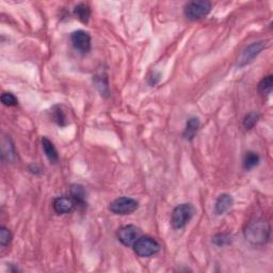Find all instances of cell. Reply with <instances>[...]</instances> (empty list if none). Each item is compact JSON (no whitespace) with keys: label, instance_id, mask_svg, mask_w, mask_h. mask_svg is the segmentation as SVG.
I'll return each instance as SVG.
<instances>
[{"label":"cell","instance_id":"obj_18","mask_svg":"<svg viewBox=\"0 0 273 273\" xmlns=\"http://www.w3.org/2000/svg\"><path fill=\"white\" fill-rule=\"evenodd\" d=\"M259 117H260L259 113H257V112H255V111L250 112V113L245 115L243 119V126L245 129L251 130L252 128H254V126L258 123Z\"/></svg>","mask_w":273,"mask_h":273},{"label":"cell","instance_id":"obj_14","mask_svg":"<svg viewBox=\"0 0 273 273\" xmlns=\"http://www.w3.org/2000/svg\"><path fill=\"white\" fill-rule=\"evenodd\" d=\"M42 147L44 149V153L46 155L47 159L49 160V162L57 163L59 160V155L55 145H53V143L49 140V139H47L45 137L42 138Z\"/></svg>","mask_w":273,"mask_h":273},{"label":"cell","instance_id":"obj_13","mask_svg":"<svg viewBox=\"0 0 273 273\" xmlns=\"http://www.w3.org/2000/svg\"><path fill=\"white\" fill-rule=\"evenodd\" d=\"M200 126H201V123L197 117H194V116L190 117V119L186 123V128L183 133V136L186 140L191 141L192 139L195 137L197 131H199Z\"/></svg>","mask_w":273,"mask_h":273},{"label":"cell","instance_id":"obj_12","mask_svg":"<svg viewBox=\"0 0 273 273\" xmlns=\"http://www.w3.org/2000/svg\"><path fill=\"white\" fill-rule=\"evenodd\" d=\"M1 155L4 160H7L9 162H13L16 159V152L14 144L11 140V138H2L1 141Z\"/></svg>","mask_w":273,"mask_h":273},{"label":"cell","instance_id":"obj_3","mask_svg":"<svg viewBox=\"0 0 273 273\" xmlns=\"http://www.w3.org/2000/svg\"><path fill=\"white\" fill-rule=\"evenodd\" d=\"M211 7V2L206 0H194L185 5V15L190 20H200L209 14Z\"/></svg>","mask_w":273,"mask_h":273},{"label":"cell","instance_id":"obj_23","mask_svg":"<svg viewBox=\"0 0 273 273\" xmlns=\"http://www.w3.org/2000/svg\"><path fill=\"white\" fill-rule=\"evenodd\" d=\"M53 119L58 123V125L60 126H65L66 124L64 122H65V114H64V112L61 110L60 107H56L55 108V115H53Z\"/></svg>","mask_w":273,"mask_h":273},{"label":"cell","instance_id":"obj_21","mask_svg":"<svg viewBox=\"0 0 273 273\" xmlns=\"http://www.w3.org/2000/svg\"><path fill=\"white\" fill-rule=\"evenodd\" d=\"M11 241H12V233H11L10 229L4 226L0 227V244L2 247H5Z\"/></svg>","mask_w":273,"mask_h":273},{"label":"cell","instance_id":"obj_2","mask_svg":"<svg viewBox=\"0 0 273 273\" xmlns=\"http://www.w3.org/2000/svg\"><path fill=\"white\" fill-rule=\"evenodd\" d=\"M194 212V207L189 204V203L179 204L173 209L172 218H171V224H172V226L175 229L183 228L190 222Z\"/></svg>","mask_w":273,"mask_h":273},{"label":"cell","instance_id":"obj_4","mask_svg":"<svg viewBox=\"0 0 273 273\" xmlns=\"http://www.w3.org/2000/svg\"><path fill=\"white\" fill-rule=\"evenodd\" d=\"M132 247L135 253L142 258L152 257L160 251V244L154 238L148 236H141Z\"/></svg>","mask_w":273,"mask_h":273},{"label":"cell","instance_id":"obj_1","mask_svg":"<svg viewBox=\"0 0 273 273\" xmlns=\"http://www.w3.org/2000/svg\"><path fill=\"white\" fill-rule=\"evenodd\" d=\"M271 227L268 222L256 220L251 222L244 229V237L250 243L254 245H263L269 241Z\"/></svg>","mask_w":273,"mask_h":273},{"label":"cell","instance_id":"obj_17","mask_svg":"<svg viewBox=\"0 0 273 273\" xmlns=\"http://www.w3.org/2000/svg\"><path fill=\"white\" fill-rule=\"evenodd\" d=\"M273 87V76L272 75H268V76L264 77L260 80L258 83V91L261 95L267 96L271 93Z\"/></svg>","mask_w":273,"mask_h":273},{"label":"cell","instance_id":"obj_15","mask_svg":"<svg viewBox=\"0 0 273 273\" xmlns=\"http://www.w3.org/2000/svg\"><path fill=\"white\" fill-rule=\"evenodd\" d=\"M74 15L76 16V18H78L81 23L87 24L91 16L90 7L85 3L77 4L76 7L74 8Z\"/></svg>","mask_w":273,"mask_h":273},{"label":"cell","instance_id":"obj_7","mask_svg":"<svg viewBox=\"0 0 273 273\" xmlns=\"http://www.w3.org/2000/svg\"><path fill=\"white\" fill-rule=\"evenodd\" d=\"M265 48V42H254L252 44H250L245 49L242 51L241 56L238 59V66L239 67H244L249 65L250 63L254 61V59L257 57L259 53L263 51Z\"/></svg>","mask_w":273,"mask_h":273},{"label":"cell","instance_id":"obj_16","mask_svg":"<svg viewBox=\"0 0 273 273\" xmlns=\"http://www.w3.org/2000/svg\"><path fill=\"white\" fill-rule=\"evenodd\" d=\"M260 162V157L255 152H247L243 158V169L245 171H250L257 167Z\"/></svg>","mask_w":273,"mask_h":273},{"label":"cell","instance_id":"obj_6","mask_svg":"<svg viewBox=\"0 0 273 273\" xmlns=\"http://www.w3.org/2000/svg\"><path fill=\"white\" fill-rule=\"evenodd\" d=\"M116 237L125 247H132L137 240L141 237V229L136 225H125L117 231Z\"/></svg>","mask_w":273,"mask_h":273},{"label":"cell","instance_id":"obj_20","mask_svg":"<svg viewBox=\"0 0 273 273\" xmlns=\"http://www.w3.org/2000/svg\"><path fill=\"white\" fill-rule=\"evenodd\" d=\"M106 77L103 76H95L94 80H95V84L97 89L99 90V92L101 93V95L104 96H108L109 95V88H108V83H107V80H105Z\"/></svg>","mask_w":273,"mask_h":273},{"label":"cell","instance_id":"obj_5","mask_svg":"<svg viewBox=\"0 0 273 273\" xmlns=\"http://www.w3.org/2000/svg\"><path fill=\"white\" fill-rule=\"evenodd\" d=\"M139 208V203L132 197L123 196L114 200L110 204L109 209L114 215H130L133 211H136Z\"/></svg>","mask_w":273,"mask_h":273},{"label":"cell","instance_id":"obj_8","mask_svg":"<svg viewBox=\"0 0 273 273\" xmlns=\"http://www.w3.org/2000/svg\"><path fill=\"white\" fill-rule=\"evenodd\" d=\"M71 41L75 49L79 52L88 53L91 50V35L87 31H74L71 34Z\"/></svg>","mask_w":273,"mask_h":273},{"label":"cell","instance_id":"obj_22","mask_svg":"<svg viewBox=\"0 0 273 273\" xmlns=\"http://www.w3.org/2000/svg\"><path fill=\"white\" fill-rule=\"evenodd\" d=\"M1 101L4 106L8 107H14L18 105V100L17 98L15 97L14 94L9 93V92H4L1 95Z\"/></svg>","mask_w":273,"mask_h":273},{"label":"cell","instance_id":"obj_10","mask_svg":"<svg viewBox=\"0 0 273 273\" xmlns=\"http://www.w3.org/2000/svg\"><path fill=\"white\" fill-rule=\"evenodd\" d=\"M234 204L233 196L228 193H222L218 196L215 204V212L217 215H223L229 210Z\"/></svg>","mask_w":273,"mask_h":273},{"label":"cell","instance_id":"obj_19","mask_svg":"<svg viewBox=\"0 0 273 273\" xmlns=\"http://www.w3.org/2000/svg\"><path fill=\"white\" fill-rule=\"evenodd\" d=\"M212 242L215 243L218 247H224V245H227L232 242V237L231 235L222 233V234H217L216 236H213Z\"/></svg>","mask_w":273,"mask_h":273},{"label":"cell","instance_id":"obj_11","mask_svg":"<svg viewBox=\"0 0 273 273\" xmlns=\"http://www.w3.org/2000/svg\"><path fill=\"white\" fill-rule=\"evenodd\" d=\"M71 197L75 202V205L78 207H87V197L85 190L81 185H73L71 187Z\"/></svg>","mask_w":273,"mask_h":273},{"label":"cell","instance_id":"obj_9","mask_svg":"<svg viewBox=\"0 0 273 273\" xmlns=\"http://www.w3.org/2000/svg\"><path fill=\"white\" fill-rule=\"evenodd\" d=\"M52 207L58 215H65V213L72 212L76 205H75L72 197L60 196L53 200Z\"/></svg>","mask_w":273,"mask_h":273}]
</instances>
